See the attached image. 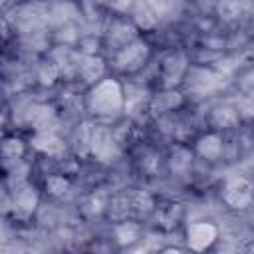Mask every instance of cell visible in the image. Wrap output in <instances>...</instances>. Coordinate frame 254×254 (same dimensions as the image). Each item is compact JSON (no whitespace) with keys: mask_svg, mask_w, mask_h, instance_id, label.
Wrapping results in <instances>:
<instances>
[{"mask_svg":"<svg viewBox=\"0 0 254 254\" xmlns=\"http://www.w3.org/2000/svg\"><path fill=\"white\" fill-rule=\"evenodd\" d=\"M153 56V48L145 38H135L133 42L125 44L123 48L115 50L113 54L107 56V67H109V75L121 77V75H135L141 69L147 67V64L151 62Z\"/></svg>","mask_w":254,"mask_h":254,"instance_id":"2","label":"cell"},{"mask_svg":"<svg viewBox=\"0 0 254 254\" xmlns=\"http://www.w3.org/2000/svg\"><path fill=\"white\" fill-rule=\"evenodd\" d=\"M169 8L167 4H155V2H141V4H133L129 18L131 22L137 26V30H153L159 26L161 18H163V10Z\"/></svg>","mask_w":254,"mask_h":254,"instance_id":"9","label":"cell"},{"mask_svg":"<svg viewBox=\"0 0 254 254\" xmlns=\"http://www.w3.org/2000/svg\"><path fill=\"white\" fill-rule=\"evenodd\" d=\"M181 105H183V93L175 91V89H163L161 93H155L149 101V109L159 115L177 111Z\"/></svg>","mask_w":254,"mask_h":254,"instance_id":"12","label":"cell"},{"mask_svg":"<svg viewBox=\"0 0 254 254\" xmlns=\"http://www.w3.org/2000/svg\"><path fill=\"white\" fill-rule=\"evenodd\" d=\"M224 147L226 145H224L222 133L210 129V131L196 135L190 149L194 153V159H200L204 163H218L224 157Z\"/></svg>","mask_w":254,"mask_h":254,"instance_id":"6","label":"cell"},{"mask_svg":"<svg viewBox=\"0 0 254 254\" xmlns=\"http://www.w3.org/2000/svg\"><path fill=\"white\" fill-rule=\"evenodd\" d=\"M121 250L117 248V244L111 238H93L83 254H119Z\"/></svg>","mask_w":254,"mask_h":254,"instance_id":"16","label":"cell"},{"mask_svg":"<svg viewBox=\"0 0 254 254\" xmlns=\"http://www.w3.org/2000/svg\"><path fill=\"white\" fill-rule=\"evenodd\" d=\"M30 149L46 159H62L65 155V141L60 137L58 131H40V133H32L30 139Z\"/></svg>","mask_w":254,"mask_h":254,"instance_id":"7","label":"cell"},{"mask_svg":"<svg viewBox=\"0 0 254 254\" xmlns=\"http://www.w3.org/2000/svg\"><path fill=\"white\" fill-rule=\"evenodd\" d=\"M220 240V228L216 222L198 218L185 222L183 226V244L189 254H208Z\"/></svg>","mask_w":254,"mask_h":254,"instance_id":"4","label":"cell"},{"mask_svg":"<svg viewBox=\"0 0 254 254\" xmlns=\"http://www.w3.org/2000/svg\"><path fill=\"white\" fill-rule=\"evenodd\" d=\"M141 238H143L141 220H121V222H113L111 226V240L117 244L119 250H127L141 244Z\"/></svg>","mask_w":254,"mask_h":254,"instance_id":"10","label":"cell"},{"mask_svg":"<svg viewBox=\"0 0 254 254\" xmlns=\"http://www.w3.org/2000/svg\"><path fill=\"white\" fill-rule=\"evenodd\" d=\"M153 254H189L187 248L183 246H175V244H167V246H161L159 250H155Z\"/></svg>","mask_w":254,"mask_h":254,"instance_id":"17","label":"cell"},{"mask_svg":"<svg viewBox=\"0 0 254 254\" xmlns=\"http://www.w3.org/2000/svg\"><path fill=\"white\" fill-rule=\"evenodd\" d=\"M167 163H169L171 173H175L177 177L189 175V173H190V169H192V163H194V153H192V149H190V147L177 145V147L171 151V155H169Z\"/></svg>","mask_w":254,"mask_h":254,"instance_id":"13","label":"cell"},{"mask_svg":"<svg viewBox=\"0 0 254 254\" xmlns=\"http://www.w3.org/2000/svg\"><path fill=\"white\" fill-rule=\"evenodd\" d=\"M149 218L155 222L157 228L169 232V230H175L177 226L183 224V220H185V208H183L181 202H175V200L157 202L155 204V210H153V214Z\"/></svg>","mask_w":254,"mask_h":254,"instance_id":"8","label":"cell"},{"mask_svg":"<svg viewBox=\"0 0 254 254\" xmlns=\"http://www.w3.org/2000/svg\"><path fill=\"white\" fill-rule=\"evenodd\" d=\"M44 192L54 200H64L71 194V181L65 173H50L44 179Z\"/></svg>","mask_w":254,"mask_h":254,"instance_id":"14","label":"cell"},{"mask_svg":"<svg viewBox=\"0 0 254 254\" xmlns=\"http://www.w3.org/2000/svg\"><path fill=\"white\" fill-rule=\"evenodd\" d=\"M123 254H149V250H147L143 244H137V246H133V248L123 250Z\"/></svg>","mask_w":254,"mask_h":254,"instance_id":"18","label":"cell"},{"mask_svg":"<svg viewBox=\"0 0 254 254\" xmlns=\"http://www.w3.org/2000/svg\"><path fill=\"white\" fill-rule=\"evenodd\" d=\"M246 254H254V238L248 240V244H246Z\"/></svg>","mask_w":254,"mask_h":254,"instance_id":"19","label":"cell"},{"mask_svg":"<svg viewBox=\"0 0 254 254\" xmlns=\"http://www.w3.org/2000/svg\"><path fill=\"white\" fill-rule=\"evenodd\" d=\"M40 200H42V192L30 181L18 183L10 190V206H12V212L22 222L30 220L36 214V210L40 206Z\"/></svg>","mask_w":254,"mask_h":254,"instance_id":"5","label":"cell"},{"mask_svg":"<svg viewBox=\"0 0 254 254\" xmlns=\"http://www.w3.org/2000/svg\"><path fill=\"white\" fill-rule=\"evenodd\" d=\"M83 107L95 121H117L125 115V83L115 75L99 79L85 89Z\"/></svg>","mask_w":254,"mask_h":254,"instance_id":"1","label":"cell"},{"mask_svg":"<svg viewBox=\"0 0 254 254\" xmlns=\"http://www.w3.org/2000/svg\"><path fill=\"white\" fill-rule=\"evenodd\" d=\"M210 123H212V129L214 131H222V129H232L240 123V115H238V109L232 107V105H216L212 107L210 111Z\"/></svg>","mask_w":254,"mask_h":254,"instance_id":"15","label":"cell"},{"mask_svg":"<svg viewBox=\"0 0 254 254\" xmlns=\"http://www.w3.org/2000/svg\"><path fill=\"white\" fill-rule=\"evenodd\" d=\"M30 149V143L24 141L20 135H6L4 137V143H2V157H4V165L10 167V165H16V163H22L26 153Z\"/></svg>","mask_w":254,"mask_h":254,"instance_id":"11","label":"cell"},{"mask_svg":"<svg viewBox=\"0 0 254 254\" xmlns=\"http://www.w3.org/2000/svg\"><path fill=\"white\" fill-rule=\"evenodd\" d=\"M220 200L234 212H244L254 204V179L244 173L226 175L218 189Z\"/></svg>","mask_w":254,"mask_h":254,"instance_id":"3","label":"cell"}]
</instances>
